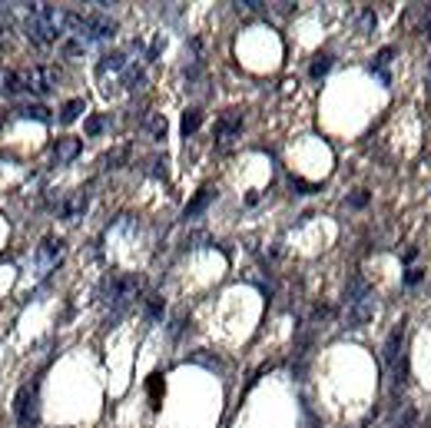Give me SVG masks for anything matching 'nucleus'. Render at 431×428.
Returning <instances> with one entry per match:
<instances>
[{
  "label": "nucleus",
  "mask_w": 431,
  "mask_h": 428,
  "mask_svg": "<svg viewBox=\"0 0 431 428\" xmlns=\"http://www.w3.org/2000/svg\"><path fill=\"white\" fill-rule=\"evenodd\" d=\"M326 70H328V60H322V63H315V67H312V74H315V77H322Z\"/></svg>",
  "instance_id": "nucleus-7"
},
{
  "label": "nucleus",
  "mask_w": 431,
  "mask_h": 428,
  "mask_svg": "<svg viewBox=\"0 0 431 428\" xmlns=\"http://www.w3.org/2000/svg\"><path fill=\"white\" fill-rule=\"evenodd\" d=\"M100 126H103V120H90L87 123V133H100Z\"/></svg>",
  "instance_id": "nucleus-8"
},
{
  "label": "nucleus",
  "mask_w": 431,
  "mask_h": 428,
  "mask_svg": "<svg viewBox=\"0 0 431 428\" xmlns=\"http://www.w3.org/2000/svg\"><path fill=\"white\" fill-rule=\"evenodd\" d=\"M83 110V100H70L67 107H63V123H70V120H76V113Z\"/></svg>",
  "instance_id": "nucleus-3"
},
{
  "label": "nucleus",
  "mask_w": 431,
  "mask_h": 428,
  "mask_svg": "<svg viewBox=\"0 0 431 428\" xmlns=\"http://www.w3.org/2000/svg\"><path fill=\"white\" fill-rule=\"evenodd\" d=\"M76 153H80V139H63L57 150V160H74Z\"/></svg>",
  "instance_id": "nucleus-2"
},
{
  "label": "nucleus",
  "mask_w": 431,
  "mask_h": 428,
  "mask_svg": "<svg viewBox=\"0 0 431 428\" xmlns=\"http://www.w3.org/2000/svg\"><path fill=\"white\" fill-rule=\"evenodd\" d=\"M385 63H391V50H382V53H378V67H385Z\"/></svg>",
  "instance_id": "nucleus-9"
},
{
  "label": "nucleus",
  "mask_w": 431,
  "mask_h": 428,
  "mask_svg": "<svg viewBox=\"0 0 431 428\" xmlns=\"http://www.w3.org/2000/svg\"><path fill=\"white\" fill-rule=\"evenodd\" d=\"M196 126H199V113H196V110H189V113L183 117V133H193Z\"/></svg>",
  "instance_id": "nucleus-4"
},
{
  "label": "nucleus",
  "mask_w": 431,
  "mask_h": 428,
  "mask_svg": "<svg viewBox=\"0 0 431 428\" xmlns=\"http://www.w3.org/2000/svg\"><path fill=\"white\" fill-rule=\"evenodd\" d=\"M355 302H358V309L352 312V316H348V325H352V329H358L362 322H369V319H372V312H375V302H372V299H355Z\"/></svg>",
  "instance_id": "nucleus-1"
},
{
  "label": "nucleus",
  "mask_w": 431,
  "mask_h": 428,
  "mask_svg": "<svg viewBox=\"0 0 431 428\" xmlns=\"http://www.w3.org/2000/svg\"><path fill=\"white\" fill-rule=\"evenodd\" d=\"M149 130H153V137L163 139L166 137V120H160V117H149Z\"/></svg>",
  "instance_id": "nucleus-5"
},
{
  "label": "nucleus",
  "mask_w": 431,
  "mask_h": 428,
  "mask_svg": "<svg viewBox=\"0 0 431 428\" xmlns=\"http://www.w3.org/2000/svg\"><path fill=\"white\" fill-rule=\"evenodd\" d=\"M206 199H209V189H203V193H199V199H196V203H193V206H189V209H186V213L193 216L196 209H203V206H206Z\"/></svg>",
  "instance_id": "nucleus-6"
}]
</instances>
